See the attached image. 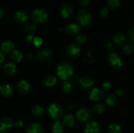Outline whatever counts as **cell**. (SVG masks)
Listing matches in <instances>:
<instances>
[{"instance_id":"2e32d148","label":"cell","mask_w":134,"mask_h":133,"mask_svg":"<svg viewBox=\"0 0 134 133\" xmlns=\"http://www.w3.org/2000/svg\"><path fill=\"white\" fill-rule=\"evenodd\" d=\"M13 19L16 23H24L28 19V14L26 10L20 9L14 13Z\"/></svg>"},{"instance_id":"9c48e42d","label":"cell","mask_w":134,"mask_h":133,"mask_svg":"<svg viewBox=\"0 0 134 133\" xmlns=\"http://www.w3.org/2000/svg\"><path fill=\"white\" fill-rule=\"evenodd\" d=\"M77 119L81 123H88L92 117V112L89 108H80L76 113Z\"/></svg>"},{"instance_id":"836d02e7","label":"cell","mask_w":134,"mask_h":133,"mask_svg":"<svg viewBox=\"0 0 134 133\" xmlns=\"http://www.w3.org/2000/svg\"><path fill=\"white\" fill-rule=\"evenodd\" d=\"M86 39L87 37L85 34H79L76 37V43L78 44H83L86 43Z\"/></svg>"},{"instance_id":"5b68a950","label":"cell","mask_w":134,"mask_h":133,"mask_svg":"<svg viewBox=\"0 0 134 133\" xmlns=\"http://www.w3.org/2000/svg\"><path fill=\"white\" fill-rule=\"evenodd\" d=\"M108 65L115 69H119L123 65V61L119 54L115 52H110L106 57Z\"/></svg>"},{"instance_id":"1f68e13d","label":"cell","mask_w":134,"mask_h":133,"mask_svg":"<svg viewBox=\"0 0 134 133\" xmlns=\"http://www.w3.org/2000/svg\"><path fill=\"white\" fill-rule=\"evenodd\" d=\"M36 24L33 23H26L24 24L22 27V30L24 33H31L36 30Z\"/></svg>"},{"instance_id":"484cf974","label":"cell","mask_w":134,"mask_h":133,"mask_svg":"<svg viewBox=\"0 0 134 133\" xmlns=\"http://www.w3.org/2000/svg\"><path fill=\"white\" fill-rule=\"evenodd\" d=\"M31 112L35 116L41 117L44 113V110L41 105L39 104H35L31 106Z\"/></svg>"},{"instance_id":"8d00e7d4","label":"cell","mask_w":134,"mask_h":133,"mask_svg":"<svg viewBox=\"0 0 134 133\" xmlns=\"http://www.w3.org/2000/svg\"><path fill=\"white\" fill-rule=\"evenodd\" d=\"M33 43H34V44L35 46H40L43 44V39L39 37H36L34 38Z\"/></svg>"},{"instance_id":"d4e9b609","label":"cell","mask_w":134,"mask_h":133,"mask_svg":"<svg viewBox=\"0 0 134 133\" xmlns=\"http://www.w3.org/2000/svg\"><path fill=\"white\" fill-rule=\"evenodd\" d=\"M63 123L66 127H72L75 123V119L73 115L70 113L64 115L63 117Z\"/></svg>"},{"instance_id":"30bf717a","label":"cell","mask_w":134,"mask_h":133,"mask_svg":"<svg viewBox=\"0 0 134 133\" xmlns=\"http://www.w3.org/2000/svg\"><path fill=\"white\" fill-rule=\"evenodd\" d=\"M102 130V124L97 121L88 122L83 129L84 133H101Z\"/></svg>"},{"instance_id":"ffe728a7","label":"cell","mask_w":134,"mask_h":133,"mask_svg":"<svg viewBox=\"0 0 134 133\" xmlns=\"http://www.w3.org/2000/svg\"><path fill=\"white\" fill-rule=\"evenodd\" d=\"M14 94V89L9 84L0 86V95L5 98H9Z\"/></svg>"},{"instance_id":"44dd1931","label":"cell","mask_w":134,"mask_h":133,"mask_svg":"<svg viewBox=\"0 0 134 133\" xmlns=\"http://www.w3.org/2000/svg\"><path fill=\"white\" fill-rule=\"evenodd\" d=\"M65 125L63 121L56 120L51 125V131L52 133H64L65 130Z\"/></svg>"},{"instance_id":"4dcf8cb0","label":"cell","mask_w":134,"mask_h":133,"mask_svg":"<svg viewBox=\"0 0 134 133\" xmlns=\"http://www.w3.org/2000/svg\"><path fill=\"white\" fill-rule=\"evenodd\" d=\"M134 51V46L132 43H128L124 44L122 47V52L124 54L130 55L133 53Z\"/></svg>"},{"instance_id":"9a60e30c","label":"cell","mask_w":134,"mask_h":133,"mask_svg":"<svg viewBox=\"0 0 134 133\" xmlns=\"http://www.w3.org/2000/svg\"><path fill=\"white\" fill-rule=\"evenodd\" d=\"M60 14L64 19H69L73 14V8L69 3H64L60 7Z\"/></svg>"},{"instance_id":"7402d4cb","label":"cell","mask_w":134,"mask_h":133,"mask_svg":"<svg viewBox=\"0 0 134 133\" xmlns=\"http://www.w3.org/2000/svg\"><path fill=\"white\" fill-rule=\"evenodd\" d=\"M1 50L3 53H11L14 50V43L10 40H5L2 42L1 44Z\"/></svg>"},{"instance_id":"83f0119b","label":"cell","mask_w":134,"mask_h":133,"mask_svg":"<svg viewBox=\"0 0 134 133\" xmlns=\"http://www.w3.org/2000/svg\"><path fill=\"white\" fill-rule=\"evenodd\" d=\"M107 132L122 133V127L121 125L118 123H112L109 125L107 127Z\"/></svg>"},{"instance_id":"8fae6325","label":"cell","mask_w":134,"mask_h":133,"mask_svg":"<svg viewBox=\"0 0 134 133\" xmlns=\"http://www.w3.org/2000/svg\"><path fill=\"white\" fill-rule=\"evenodd\" d=\"M52 56V50L49 48L44 47L37 52L36 54V59L40 63H44L50 59Z\"/></svg>"},{"instance_id":"e0dca14e","label":"cell","mask_w":134,"mask_h":133,"mask_svg":"<svg viewBox=\"0 0 134 133\" xmlns=\"http://www.w3.org/2000/svg\"><path fill=\"white\" fill-rule=\"evenodd\" d=\"M64 31L69 36H75L80 31V27L75 22H69L65 26Z\"/></svg>"},{"instance_id":"ba28073f","label":"cell","mask_w":134,"mask_h":133,"mask_svg":"<svg viewBox=\"0 0 134 133\" xmlns=\"http://www.w3.org/2000/svg\"><path fill=\"white\" fill-rule=\"evenodd\" d=\"M14 126V121L13 118L5 116L0 119V132H9Z\"/></svg>"},{"instance_id":"4fadbf2b","label":"cell","mask_w":134,"mask_h":133,"mask_svg":"<svg viewBox=\"0 0 134 133\" xmlns=\"http://www.w3.org/2000/svg\"><path fill=\"white\" fill-rule=\"evenodd\" d=\"M94 84V81L88 76H83L79 79L78 85L82 89L88 90L91 89Z\"/></svg>"},{"instance_id":"6da1fadb","label":"cell","mask_w":134,"mask_h":133,"mask_svg":"<svg viewBox=\"0 0 134 133\" xmlns=\"http://www.w3.org/2000/svg\"><path fill=\"white\" fill-rule=\"evenodd\" d=\"M56 73L60 80L68 81L71 79L74 73V68L69 62H62L58 65L56 69Z\"/></svg>"},{"instance_id":"52a82bcc","label":"cell","mask_w":134,"mask_h":133,"mask_svg":"<svg viewBox=\"0 0 134 133\" xmlns=\"http://www.w3.org/2000/svg\"><path fill=\"white\" fill-rule=\"evenodd\" d=\"M88 99L94 102H99L105 99V91L100 87H95L89 91Z\"/></svg>"},{"instance_id":"f546056e","label":"cell","mask_w":134,"mask_h":133,"mask_svg":"<svg viewBox=\"0 0 134 133\" xmlns=\"http://www.w3.org/2000/svg\"><path fill=\"white\" fill-rule=\"evenodd\" d=\"M73 89V86L71 83L68 81H64L62 85V90L65 94H70Z\"/></svg>"},{"instance_id":"bcb514c9","label":"cell","mask_w":134,"mask_h":133,"mask_svg":"<svg viewBox=\"0 0 134 133\" xmlns=\"http://www.w3.org/2000/svg\"><path fill=\"white\" fill-rule=\"evenodd\" d=\"M4 15H5V13H4V10H3V9H1L0 7V20L1 19H3V18L4 17Z\"/></svg>"},{"instance_id":"cb8c5ba5","label":"cell","mask_w":134,"mask_h":133,"mask_svg":"<svg viewBox=\"0 0 134 133\" xmlns=\"http://www.w3.org/2000/svg\"><path fill=\"white\" fill-rule=\"evenodd\" d=\"M10 58L13 63H19L23 59V53L20 50H14L10 53Z\"/></svg>"},{"instance_id":"ac0fdd59","label":"cell","mask_w":134,"mask_h":133,"mask_svg":"<svg viewBox=\"0 0 134 133\" xmlns=\"http://www.w3.org/2000/svg\"><path fill=\"white\" fill-rule=\"evenodd\" d=\"M26 133H44V129L41 124L32 123L26 126Z\"/></svg>"},{"instance_id":"ab89813d","label":"cell","mask_w":134,"mask_h":133,"mask_svg":"<svg viewBox=\"0 0 134 133\" xmlns=\"http://www.w3.org/2000/svg\"><path fill=\"white\" fill-rule=\"evenodd\" d=\"M106 49L108 52H113L115 50V45H114L113 43H111V42H109L106 44Z\"/></svg>"},{"instance_id":"f1b7e54d","label":"cell","mask_w":134,"mask_h":133,"mask_svg":"<svg viewBox=\"0 0 134 133\" xmlns=\"http://www.w3.org/2000/svg\"><path fill=\"white\" fill-rule=\"evenodd\" d=\"M105 110V106L104 104L102 102H96L92 108V111L96 114L101 115L104 113Z\"/></svg>"},{"instance_id":"ee69618b","label":"cell","mask_w":134,"mask_h":133,"mask_svg":"<svg viewBox=\"0 0 134 133\" xmlns=\"http://www.w3.org/2000/svg\"><path fill=\"white\" fill-rule=\"evenodd\" d=\"M5 59V56L2 51H0V63H2Z\"/></svg>"},{"instance_id":"60d3db41","label":"cell","mask_w":134,"mask_h":133,"mask_svg":"<svg viewBox=\"0 0 134 133\" xmlns=\"http://www.w3.org/2000/svg\"><path fill=\"white\" fill-rule=\"evenodd\" d=\"M24 123L22 120L19 119L14 121V126L16 128H17V129H22L24 126Z\"/></svg>"},{"instance_id":"8992f818","label":"cell","mask_w":134,"mask_h":133,"mask_svg":"<svg viewBox=\"0 0 134 133\" xmlns=\"http://www.w3.org/2000/svg\"><path fill=\"white\" fill-rule=\"evenodd\" d=\"M81 52V48L79 44L77 43H71L65 49V53L68 58L71 59H75L80 56Z\"/></svg>"},{"instance_id":"d6a6232c","label":"cell","mask_w":134,"mask_h":133,"mask_svg":"<svg viewBox=\"0 0 134 133\" xmlns=\"http://www.w3.org/2000/svg\"><path fill=\"white\" fill-rule=\"evenodd\" d=\"M120 4V0H107V5L111 9H116Z\"/></svg>"},{"instance_id":"5bb4252c","label":"cell","mask_w":134,"mask_h":133,"mask_svg":"<svg viewBox=\"0 0 134 133\" xmlns=\"http://www.w3.org/2000/svg\"><path fill=\"white\" fill-rule=\"evenodd\" d=\"M4 74L9 77H13L17 74V67L13 62H7L3 66Z\"/></svg>"},{"instance_id":"603a6c76","label":"cell","mask_w":134,"mask_h":133,"mask_svg":"<svg viewBox=\"0 0 134 133\" xmlns=\"http://www.w3.org/2000/svg\"><path fill=\"white\" fill-rule=\"evenodd\" d=\"M113 40L116 45H122L126 40L125 35L121 31H116L113 36Z\"/></svg>"},{"instance_id":"b9f144b4","label":"cell","mask_w":134,"mask_h":133,"mask_svg":"<svg viewBox=\"0 0 134 133\" xmlns=\"http://www.w3.org/2000/svg\"><path fill=\"white\" fill-rule=\"evenodd\" d=\"M79 3L81 6L86 7L90 3V0H79Z\"/></svg>"},{"instance_id":"7a4b0ae2","label":"cell","mask_w":134,"mask_h":133,"mask_svg":"<svg viewBox=\"0 0 134 133\" xmlns=\"http://www.w3.org/2000/svg\"><path fill=\"white\" fill-rule=\"evenodd\" d=\"M30 19L35 24H41L48 20V13L43 8H36L30 13Z\"/></svg>"},{"instance_id":"f6af8a7d","label":"cell","mask_w":134,"mask_h":133,"mask_svg":"<svg viewBox=\"0 0 134 133\" xmlns=\"http://www.w3.org/2000/svg\"><path fill=\"white\" fill-rule=\"evenodd\" d=\"M34 57V55L32 53H27L26 54V58L28 60H32Z\"/></svg>"},{"instance_id":"f35d334b","label":"cell","mask_w":134,"mask_h":133,"mask_svg":"<svg viewBox=\"0 0 134 133\" xmlns=\"http://www.w3.org/2000/svg\"><path fill=\"white\" fill-rule=\"evenodd\" d=\"M128 36L129 39L134 43V26L131 27L128 32Z\"/></svg>"},{"instance_id":"e575fe53","label":"cell","mask_w":134,"mask_h":133,"mask_svg":"<svg viewBox=\"0 0 134 133\" xmlns=\"http://www.w3.org/2000/svg\"><path fill=\"white\" fill-rule=\"evenodd\" d=\"M112 87V83L109 81H105L102 83V89L104 91H108Z\"/></svg>"},{"instance_id":"7dc6e473","label":"cell","mask_w":134,"mask_h":133,"mask_svg":"<svg viewBox=\"0 0 134 133\" xmlns=\"http://www.w3.org/2000/svg\"><path fill=\"white\" fill-rule=\"evenodd\" d=\"M0 46H1V44H0Z\"/></svg>"},{"instance_id":"d6986e66","label":"cell","mask_w":134,"mask_h":133,"mask_svg":"<svg viewBox=\"0 0 134 133\" xmlns=\"http://www.w3.org/2000/svg\"><path fill=\"white\" fill-rule=\"evenodd\" d=\"M57 78L53 75H51V74H47L45 75L42 79V84L46 87H48V88H51V87H54L55 86V85L57 83Z\"/></svg>"},{"instance_id":"74e56055","label":"cell","mask_w":134,"mask_h":133,"mask_svg":"<svg viewBox=\"0 0 134 133\" xmlns=\"http://www.w3.org/2000/svg\"><path fill=\"white\" fill-rule=\"evenodd\" d=\"M115 94L119 96H124V95H126L125 91H124L123 89L120 88V87L116 88V89H115Z\"/></svg>"},{"instance_id":"7bdbcfd3","label":"cell","mask_w":134,"mask_h":133,"mask_svg":"<svg viewBox=\"0 0 134 133\" xmlns=\"http://www.w3.org/2000/svg\"><path fill=\"white\" fill-rule=\"evenodd\" d=\"M34 38L35 37H34V35H32V34H28V35H27L26 36L25 39H26L27 42H31L34 40Z\"/></svg>"},{"instance_id":"d590c367","label":"cell","mask_w":134,"mask_h":133,"mask_svg":"<svg viewBox=\"0 0 134 133\" xmlns=\"http://www.w3.org/2000/svg\"><path fill=\"white\" fill-rule=\"evenodd\" d=\"M109 13V9L107 7H102L100 11H99V14L102 17H106L108 16Z\"/></svg>"},{"instance_id":"7c38bea8","label":"cell","mask_w":134,"mask_h":133,"mask_svg":"<svg viewBox=\"0 0 134 133\" xmlns=\"http://www.w3.org/2000/svg\"><path fill=\"white\" fill-rule=\"evenodd\" d=\"M31 85L26 80H20L16 84V91L21 95H27L31 91Z\"/></svg>"},{"instance_id":"277c9868","label":"cell","mask_w":134,"mask_h":133,"mask_svg":"<svg viewBox=\"0 0 134 133\" xmlns=\"http://www.w3.org/2000/svg\"><path fill=\"white\" fill-rule=\"evenodd\" d=\"M77 19L80 25L86 27L92 23V16L88 10L86 9H82L77 14Z\"/></svg>"},{"instance_id":"3957f363","label":"cell","mask_w":134,"mask_h":133,"mask_svg":"<svg viewBox=\"0 0 134 133\" xmlns=\"http://www.w3.org/2000/svg\"><path fill=\"white\" fill-rule=\"evenodd\" d=\"M47 112L50 117L54 119L58 120L64 116V109L60 104L51 103L48 106Z\"/></svg>"},{"instance_id":"4316f807","label":"cell","mask_w":134,"mask_h":133,"mask_svg":"<svg viewBox=\"0 0 134 133\" xmlns=\"http://www.w3.org/2000/svg\"><path fill=\"white\" fill-rule=\"evenodd\" d=\"M105 100L106 104L111 107H114L117 104L118 100L116 96L113 93H109L105 96Z\"/></svg>"}]
</instances>
